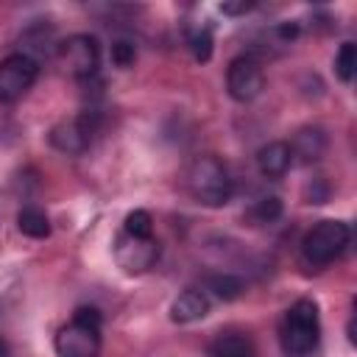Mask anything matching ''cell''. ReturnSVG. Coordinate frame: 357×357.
Segmentation results:
<instances>
[{
    "label": "cell",
    "mask_w": 357,
    "mask_h": 357,
    "mask_svg": "<svg viewBox=\"0 0 357 357\" xmlns=\"http://www.w3.org/2000/svg\"><path fill=\"white\" fill-rule=\"evenodd\" d=\"M321 343V315L312 298L293 301L279 321V346L284 357H310Z\"/></svg>",
    "instance_id": "6da1fadb"
},
{
    "label": "cell",
    "mask_w": 357,
    "mask_h": 357,
    "mask_svg": "<svg viewBox=\"0 0 357 357\" xmlns=\"http://www.w3.org/2000/svg\"><path fill=\"white\" fill-rule=\"evenodd\" d=\"M184 181H187V192L204 206H226L234 195V178L229 167L212 153L195 156L192 165L187 167Z\"/></svg>",
    "instance_id": "7a4b0ae2"
},
{
    "label": "cell",
    "mask_w": 357,
    "mask_h": 357,
    "mask_svg": "<svg viewBox=\"0 0 357 357\" xmlns=\"http://www.w3.org/2000/svg\"><path fill=\"white\" fill-rule=\"evenodd\" d=\"M100 329L103 318L100 310L95 307H78L70 318L56 332V354L59 357H100Z\"/></svg>",
    "instance_id": "3957f363"
},
{
    "label": "cell",
    "mask_w": 357,
    "mask_h": 357,
    "mask_svg": "<svg viewBox=\"0 0 357 357\" xmlns=\"http://www.w3.org/2000/svg\"><path fill=\"white\" fill-rule=\"evenodd\" d=\"M351 243V229L343 220H318L301 240V257L312 268H324L343 257Z\"/></svg>",
    "instance_id": "277c9868"
},
{
    "label": "cell",
    "mask_w": 357,
    "mask_h": 357,
    "mask_svg": "<svg viewBox=\"0 0 357 357\" xmlns=\"http://www.w3.org/2000/svg\"><path fill=\"white\" fill-rule=\"evenodd\" d=\"M226 89L237 103L254 100L265 89V70L254 53H240L226 67Z\"/></svg>",
    "instance_id": "5b68a950"
},
{
    "label": "cell",
    "mask_w": 357,
    "mask_h": 357,
    "mask_svg": "<svg viewBox=\"0 0 357 357\" xmlns=\"http://www.w3.org/2000/svg\"><path fill=\"white\" fill-rule=\"evenodd\" d=\"M39 61L28 53H8L0 61V103H17L36 81Z\"/></svg>",
    "instance_id": "8992f818"
},
{
    "label": "cell",
    "mask_w": 357,
    "mask_h": 357,
    "mask_svg": "<svg viewBox=\"0 0 357 357\" xmlns=\"http://www.w3.org/2000/svg\"><path fill=\"white\" fill-rule=\"evenodd\" d=\"M162 245L159 240L151 237H137L128 231H120L114 240V262L126 271V273H145L159 262Z\"/></svg>",
    "instance_id": "52a82bcc"
},
{
    "label": "cell",
    "mask_w": 357,
    "mask_h": 357,
    "mask_svg": "<svg viewBox=\"0 0 357 357\" xmlns=\"http://www.w3.org/2000/svg\"><path fill=\"white\" fill-rule=\"evenodd\" d=\"M98 131V112L95 109H86L70 120H61L59 126H53L50 131V145L59 148L61 153H70V156H78L84 153L89 145H92V137Z\"/></svg>",
    "instance_id": "ba28073f"
},
{
    "label": "cell",
    "mask_w": 357,
    "mask_h": 357,
    "mask_svg": "<svg viewBox=\"0 0 357 357\" xmlns=\"http://www.w3.org/2000/svg\"><path fill=\"white\" fill-rule=\"evenodd\" d=\"M59 56L75 78H92L100 67V42L92 33H73L59 42Z\"/></svg>",
    "instance_id": "9c48e42d"
},
{
    "label": "cell",
    "mask_w": 357,
    "mask_h": 357,
    "mask_svg": "<svg viewBox=\"0 0 357 357\" xmlns=\"http://www.w3.org/2000/svg\"><path fill=\"white\" fill-rule=\"evenodd\" d=\"M206 312H209V296H206V290H198V287L181 290L170 304L173 324H192V321L206 318Z\"/></svg>",
    "instance_id": "30bf717a"
},
{
    "label": "cell",
    "mask_w": 357,
    "mask_h": 357,
    "mask_svg": "<svg viewBox=\"0 0 357 357\" xmlns=\"http://www.w3.org/2000/svg\"><path fill=\"white\" fill-rule=\"evenodd\" d=\"M293 165V151H290V142H268L257 151V170L265 176V178H282Z\"/></svg>",
    "instance_id": "8fae6325"
},
{
    "label": "cell",
    "mask_w": 357,
    "mask_h": 357,
    "mask_svg": "<svg viewBox=\"0 0 357 357\" xmlns=\"http://www.w3.org/2000/svg\"><path fill=\"white\" fill-rule=\"evenodd\" d=\"M206 357H257V346L248 335L226 329V332L215 335V340L209 343Z\"/></svg>",
    "instance_id": "7c38bea8"
},
{
    "label": "cell",
    "mask_w": 357,
    "mask_h": 357,
    "mask_svg": "<svg viewBox=\"0 0 357 357\" xmlns=\"http://www.w3.org/2000/svg\"><path fill=\"white\" fill-rule=\"evenodd\" d=\"M290 151H293V156H301V162H315L326 151V134L321 128H304V131H298Z\"/></svg>",
    "instance_id": "4fadbf2b"
},
{
    "label": "cell",
    "mask_w": 357,
    "mask_h": 357,
    "mask_svg": "<svg viewBox=\"0 0 357 357\" xmlns=\"http://www.w3.org/2000/svg\"><path fill=\"white\" fill-rule=\"evenodd\" d=\"M17 229L25 237H33V240L50 237V220H47V215L39 206H22L17 212Z\"/></svg>",
    "instance_id": "5bb4252c"
},
{
    "label": "cell",
    "mask_w": 357,
    "mask_h": 357,
    "mask_svg": "<svg viewBox=\"0 0 357 357\" xmlns=\"http://www.w3.org/2000/svg\"><path fill=\"white\" fill-rule=\"evenodd\" d=\"M184 33H187V47H190L192 59H195V61H209L212 45H215L212 28H209L206 22H195V25H187Z\"/></svg>",
    "instance_id": "9a60e30c"
},
{
    "label": "cell",
    "mask_w": 357,
    "mask_h": 357,
    "mask_svg": "<svg viewBox=\"0 0 357 357\" xmlns=\"http://www.w3.org/2000/svg\"><path fill=\"white\" fill-rule=\"evenodd\" d=\"M282 218V201L276 195H265L259 201H254L245 212V220H251L254 226H265V223H276Z\"/></svg>",
    "instance_id": "2e32d148"
},
{
    "label": "cell",
    "mask_w": 357,
    "mask_h": 357,
    "mask_svg": "<svg viewBox=\"0 0 357 357\" xmlns=\"http://www.w3.org/2000/svg\"><path fill=\"white\" fill-rule=\"evenodd\" d=\"M206 290L215 293V296L223 298V301H234V298L243 296L245 284H243V279L234 276V273H212V276L206 279Z\"/></svg>",
    "instance_id": "e0dca14e"
},
{
    "label": "cell",
    "mask_w": 357,
    "mask_h": 357,
    "mask_svg": "<svg viewBox=\"0 0 357 357\" xmlns=\"http://www.w3.org/2000/svg\"><path fill=\"white\" fill-rule=\"evenodd\" d=\"M354 70H357V47H354V42H343L337 56H335V75L343 84H351Z\"/></svg>",
    "instance_id": "ac0fdd59"
},
{
    "label": "cell",
    "mask_w": 357,
    "mask_h": 357,
    "mask_svg": "<svg viewBox=\"0 0 357 357\" xmlns=\"http://www.w3.org/2000/svg\"><path fill=\"white\" fill-rule=\"evenodd\" d=\"M123 231L137 234V237H151L153 234V218H151V212H145V209L128 212L126 215V223H123Z\"/></svg>",
    "instance_id": "d6986e66"
},
{
    "label": "cell",
    "mask_w": 357,
    "mask_h": 357,
    "mask_svg": "<svg viewBox=\"0 0 357 357\" xmlns=\"http://www.w3.org/2000/svg\"><path fill=\"white\" fill-rule=\"evenodd\" d=\"M134 59H137V45H134V39L120 36V39L112 42V61H114V67L126 70V67L134 64Z\"/></svg>",
    "instance_id": "ffe728a7"
},
{
    "label": "cell",
    "mask_w": 357,
    "mask_h": 357,
    "mask_svg": "<svg viewBox=\"0 0 357 357\" xmlns=\"http://www.w3.org/2000/svg\"><path fill=\"white\" fill-rule=\"evenodd\" d=\"M251 8H254V3H220V11L229 14V17H234V14H245V11H251Z\"/></svg>",
    "instance_id": "44dd1931"
},
{
    "label": "cell",
    "mask_w": 357,
    "mask_h": 357,
    "mask_svg": "<svg viewBox=\"0 0 357 357\" xmlns=\"http://www.w3.org/2000/svg\"><path fill=\"white\" fill-rule=\"evenodd\" d=\"M0 357H11V346L3 337H0Z\"/></svg>",
    "instance_id": "7402d4cb"
}]
</instances>
